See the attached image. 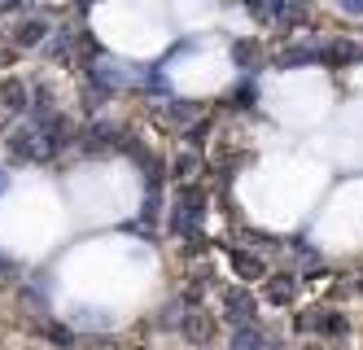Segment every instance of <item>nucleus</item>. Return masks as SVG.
Segmentation results:
<instances>
[{
  "mask_svg": "<svg viewBox=\"0 0 363 350\" xmlns=\"http://www.w3.org/2000/svg\"><path fill=\"white\" fill-rule=\"evenodd\" d=\"M228 258H232V267L241 272V280H263V276H267V263L258 258V254H250V250H237V246H232Z\"/></svg>",
  "mask_w": 363,
  "mask_h": 350,
  "instance_id": "obj_4",
  "label": "nucleus"
},
{
  "mask_svg": "<svg viewBox=\"0 0 363 350\" xmlns=\"http://www.w3.org/2000/svg\"><path fill=\"white\" fill-rule=\"evenodd\" d=\"M201 224H206V193L197 184H184L175 197V210H171V232L193 241V236H201Z\"/></svg>",
  "mask_w": 363,
  "mask_h": 350,
  "instance_id": "obj_1",
  "label": "nucleus"
},
{
  "mask_svg": "<svg viewBox=\"0 0 363 350\" xmlns=\"http://www.w3.org/2000/svg\"><path fill=\"white\" fill-rule=\"evenodd\" d=\"M359 289H363V276H359Z\"/></svg>",
  "mask_w": 363,
  "mask_h": 350,
  "instance_id": "obj_8",
  "label": "nucleus"
},
{
  "mask_svg": "<svg viewBox=\"0 0 363 350\" xmlns=\"http://www.w3.org/2000/svg\"><path fill=\"white\" fill-rule=\"evenodd\" d=\"M294 293H298V280H294V276H272V280H267V298H272L276 307H284Z\"/></svg>",
  "mask_w": 363,
  "mask_h": 350,
  "instance_id": "obj_6",
  "label": "nucleus"
},
{
  "mask_svg": "<svg viewBox=\"0 0 363 350\" xmlns=\"http://www.w3.org/2000/svg\"><path fill=\"white\" fill-rule=\"evenodd\" d=\"M342 9H350V13H363V0H346Z\"/></svg>",
  "mask_w": 363,
  "mask_h": 350,
  "instance_id": "obj_7",
  "label": "nucleus"
},
{
  "mask_svg": "<svg viewBox=\"0 0 363 350\" xmlns=\"http://www.w3.org/2000/svg\"><path fill=\"white\" fill-rule=\"evenodd\" d=\"M298 333L324 337V341H342L350 333V324H346V315H337V311H311V315L298 319Z\"/></svg>",
  "mask_w": 363,
  "mask_h": 350,
  "instance_id": "obj_3",
  "label": "nucleus"
},
{
  "mask_svg": "<svg viewBox=\"0 0 363 350\" xmlns=\"http://www.w3.org/2000/svg\"><path fill=\"white\" fill-rule=\"evenodd\" d=\"M219 315L228 319L232 329H241V324H254V315H258V307H254V293L250 289H223L219 293Z\"/></svg>",
  "mask_w": 363,
  "mask_h": 350,
  "instance_id": "obj_2",
  "label": "nucleus"
},
{
  "mask_svg": "<svg viewBox=\"0 0 363 350\" xmlns=\"http://www.w3.org/2000/svg\"><path fill=\"white\" fill-rule=\"evenodd\" d=\"M232 350H276V341L263 329L241 324V329H232Z\"/></svg>",
  "mask_w": 363,
  "mask_h": 350,
  "instance_id": "obj_5",
  "label": "nucleus"
}]
</instances>
